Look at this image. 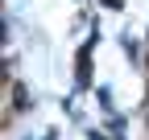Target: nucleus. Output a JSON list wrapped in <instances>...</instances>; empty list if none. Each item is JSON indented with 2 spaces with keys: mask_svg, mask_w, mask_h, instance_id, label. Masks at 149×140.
Masks as SVG:
<instances>
[{
  "mask_svg": "<svg viewBox=\"0 0 149 140\" xmlns=\"http://www.w3.org/2000/svg\"><path fill=\"white\" fill-rule=\"evenodd\" d=\"M104 4H108V8H120V0H104Z\"/></svg>",
  "mask_w": 149,
  "mask_h": 140,
  "instance_id": "f257e3e1",
  "label": "nucleus"
}]
</instances>
